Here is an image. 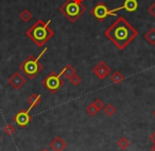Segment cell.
I'll return each mask as SVG.
<instances>
[{"label": "cell", "mask_w": 155, "mask_h": 151, "mask_svg": "<svg viewBox=\"0 0 155 151\" xmlns=\"http://www.w3.org/2000/svg\"><path fill=\"white\" fill-rule=\"evenodd\" d=\"M19 17H20V19H21L24 22H28V21H30V20L33 18V15H32V13H31V12L29 11L28 9H25V10H22V11L19 13Z\"/></svg>", "instance_id": "e0dca14e"}, {"label": "cell", "mask_w": 155, "mask_h": 151, "mask_svg": "<svg viewBox=\"0 0 155 151\" xmlns=\"http://www.w3.org/2000/svg\"><path fill=\"white\" fill-rule=\"evenodd\" d=\"M120 10H125L127 12H135L138 9L137 0H125L122 7L119 8Z\"/></svg>", "instance_id": "7c38bea8"}, {"label": "cell", "mask_w": 155, "mask_h": 151, "mask_svg": "<svg viewBox=\"0 0 155 151\" xmlns=\"http://www.w3.org/2000/svg\"><path fill=\"white\" fill-rule=\"evenodd\" d=\"M86 112H87V114L88 115H91V116H95V115H97L98 113L100 112L99 110L97 109V107L95 106V105L91 102V105H88L87 106V108H86Z\"/></svg>", "instance_id": "d6986e66"}, {"label": "cell", "mask_w": 155, "mask_h": 151, "mask_svg": "<svg viewBox=\"0 0 155 151\" xmlns=\"http://www.w3.org/2000/svg\"><path fill=\"white\" fill-rule=\"evenodd\" d=\"M104 35L119 50H124L138 36V31L127 19L118 17L106 29Z\"/></svg>", "instance_id": "6da1fadb"}, {"label": "cell", "mask_w": 155, "mask_h": 151, "mask_svg": "<svg viewBox=\"0 0 155 151\" xmlns=\"http://www.w3.org/2000/svg\"><path fill=\"white\" fill-rule=\"evenodd\" d=\"M49 147H50V149L53 151H64L67 147V144L62 137L56 136V137H54L53 140L50 142Z\"/></svg>", "instance_id": "30bf717a"}, {"label": "cell", "mask_w": 155, "mask_h": 151, "mask_svg": "<svg viewBox=\"0 0 155 151\" xmlns=\"http://www.w3.org/2000/svg\"><path fill=\"white\" fill-rule=\"evenodd\" d=\"M50 20L44 21L41 19H38L28 31L26 32V35L37 46L41 48L54 36L55 32L50 28Z\"/></svg>", "instance_id": "7a4b0ae2"}, {"label": "cell", "mask_w": 155, "mask_h": 151, "mask_svg": "<svg viewBox=\"0 0 155 151\" xmlns=\"http://www.w3.org/2000/svg\"><path fill=\"white\" fill-rule=\"evenodd\" d=\"M84 0H66L58 11L70 22H75L86 11V7L83 5Z\"/></svg>", "instance_id": "277c9868"}, {"label": "cell", "mask_w": 155, "mask_h": 151, "mask_svg": "<svg viewBox=\"0 0 155 151\" xmlns=\"http://www.w3.org/2000/svg\"><path fill=\"white\" fill-rule=\"evenodd\" d=\"M41 151H49V150H48V149H41Z\"/></svg>", "instance_id": "484cf974"}, {"label": "cell", "mask_w": 155, "mask_h": 151, "mask_svg": "<svg viewBox=\"0 0 155 151\" xmlns=\"http://www.w3.org/2000/svg\"><path fill=\"white\" fill-rule=\"evenodd\" d=\"M150 140H151V143H152V144H155V131L150 135Z\"/></svg>", "instance_id": "cb8c5ba5"}, {"label": "cell", "mask_w": 155, "mask_h": 151, "mask_svg": "<svg viewBox=\"0 0 155 151\" xmlns=\"http://www.w3.org/2000/svg\"><path fill=\"white\" fill-rule=\"evenodd\" d=\"M91 15L95 19H97L98 21H103L105 20L108 16L114 15L116 16V13L113 12V10H110V8L102 1H99L95 7L91 9Z\"/></svg>", "instance_id": "8992f818"}, {"label": "cell", "mask_w": 155, "mask_h": 151, "mask_svg": "<svg viewBox=\"0 0 155 151\" xmlns=\"http://www.w3.org/2000/svg\"><path fill=\"white\" fill-rule=\"evenodd\" d=\"M143 38L151 46H155V28H152L143 35Z\"/></svg>", "instance_id": "5bb4252c"}, {"label": "cell", "mask_w": 155, "mask_h": 151, "mask_svg": "<svg viewBox=\"0 0 155 151\" xmlns=\"http://www.w3.org/2000/svg\"><path fill=\"white\" fill-rule=\"evenodd\" d=\"M46 51H47V48H45L44 51L36 57L34 55L28 56L19 66L20 72L24 73V75L27 76L28 79H34L44 69V66L41 62V58L46 53Z\"/></svg>", "instance_id": "3957f363"}, {"label": "cell", "mask_w": 155, "mask_h": 151, "mask_svg": "<svg viewBox=\"0 0 155 151\" xmlns=\"http://www.w3.org/2000/svg\"><path fill=\"white\" fill-rule=\"evenodd\" d=\"M41 95H39V94H36V93L31 94V95L28 97V99H27V102H28L29 106H30L29 110L31 111L33 108L37 107L39 104H41Z\"/></svg>", "instance_id": "8fae6325"}, {"label": "cell", "mask_w": 155, "mask_h": 151, "mask_svg": "<svg viewBox=\"0 0 155 151\" xmlns=\"http://www.w3.org/2000/svg\"><path fill=\"white\" fill-rule=\"evenodd\" d=\"M151 151H155V144L152 145V147H151Z\"/></svg>", "instance_id": "d4e9b609"}, {"label": "cell", "mask_w": 155, "mask_h": 151, "mask_svg": "<svg viewBox=\"0 0 155 151\" xmlns=\"http://www.w3.org/2000/svg\"><path fill=\"white\" fill-rule=\"evenodd\" d=\"M93 104L95 105L96 107H97V109L99 111H101L102 109L104 108V106H105V105H104V102L101 99V98H97V99H95L93 102Z\"/></svg>", "instance_id": "7402d4cb"}, {"label": "cell", "mask_w": 155, "mask_h": 151, "mask_svg": "<svg viewBox=\"0 0 155 151\" xmlns=\"http://www.w3.org/2000/svg\"><path fill=\"white\" fill-rule=\"evenodd\" d=\"M16 125H18L20 128H25L28 126L32 121V116L30 114V110H21L18 113H16L15 116L13 117Z\"/></svg>", "instance_id": "ba28073f"}, {"label": "cell", "mask_w": 155, "mask_h": 151, "mask_svg": "<svg viewBox=\"0 0 155 151\" xmlns=\"http://www.w3.org/2000/svg\"><path fill=\"white\" fill-rule=\"evenodd\" d=\"M41 85L45 87L50 93L54 94L65 85L64 79L62 78V74H58L55 72H51L41 80Z\"/></svg>", "instance_id": "5b68a950"}, {"label": "cell", "mask_w": 155, "mask_h": 151, "mask_svg": "<svg viewBox=\"0 0 155 151\" xmlns=\"http://www.w3.org/2000/svg\"><path fill=\"white\" fill-rule=\"evenodd\" d=\"M3 132H5V134H8V135H12V134H14V132H15V127H14V125H12V124H9V125H7L3 128Z\"/></svg>", "instance_id": "44dd1931"}, {"label": "cell", "mask_w": 155, "mask_h": 151, "mask_svg": "<svg viewBox=\"0 0 155 151\" xmlns=\"http://www.w3.org/2000/svg\"><path fill=\"white\" fill-rule=\"evenodd\" d=\"M110 71H112L110 67L108 66L105 61H103V60H100V61L93 68V73L98 78L101 79V80H103V79H105L107 76H110Z\"/></svg>", "instance_id": "52a82bcc"}, {"label": "cell", "mask_w": 155, "mask_h": 151, "mask_svg": "<svg viewBox=\"0 0 155 151\" xmlns=\"http://www.w3.org/2000/svg\"><path fill=\"white\" fill-rule=\"evenodd\" d=\"M8 83L13 89L19 90L26 85V77L20 72H15L12 76H10V78L8 79Z\"/></svg>", "instance_id": "9c48e42d"}, {"label": "cell", "mask_w": 155, "mask_h": 151, "mask_svg": "<svg viewBox=\"0 0 155 151\" xmlns=\"http://www.w3.org/2000/svg\"><path fill=\"white\" fill-rule=\"evenodd\" d=\"M153 115H154V117H155V110L153 111Z\"/></svg>", "instance_id": "4316f807"}, {"label": "cell", "mask_w": 155, "mask_h": 151, "mask_svg": "<svg viewBox=\"0 0 155 151\" xmlns=\"http://www.w3.org/2000/svg\"><path fill=\"white\" fill-rule=\"evenodd\" d=\"M69 81L71 83V85L74 86V87H78L79 85H81V83H82V78H81L80 76L78 74H75L73 77H71L70 79H69Z\"/></svg>", "instance_id": "ffe728a7"}, {"label": "cell", "mask_w": 155, "mask_h": 151, "mask_svg": "<svg viewBox=\"0 0 155 151\" xmlns=\"http://www.w3.org/2000/svg\"><path fill=\"white\" fill-rule=\"evenodd\" d=\"M110 81L114 83H120L121 81L124 80V76H123L122 73L119 72V71H115L110 76Z\"/></svg>", "instance_id": "2e32d148"}, {"label": "cell", "mask_w": 155, "mask_h": 151, "mask_svg": "<svg viewBox=\"0 0 155 151\" xmlns=\"http://www.w3.org/2000/svg\"><path fill=\"white\" fill-rule=\"evenodd\" d=\"M130 145H131V142H130L125 136H121V137L117 140V146H118V148L120 149V150H125V149H127L130 147Z\"/></svg>", "instance_id": "9a60e30c"}, {"label": "cell", "mask_w": 155, "mask_h": 151, "mask_svg": "<svg viewBox=\"0 0 155 151\" xmlns=\"http://www.w3.org/2000/svg\"><path fill=\"white\" fill-rule=\"evenodd\" d=\"M148 11H149V13H150L151 15H152L153 17L155 18V2L153 3V5H150V8L148 9Z\"/></svg>", "instance_id": "603a6c76"}, {"label": "cell", "mask_w": 155, "mask_h": 151, "mask_svg": "<svg viewBox=\"0 0 155 151\" xmlns=\"http://www.w3.org/2000/svg\"><path fill=\"white\" fill-rule=\"evenodd\" d=\"M103 111L107 116H113V115L116 113L117 110H116V108H115V106H113L112 104H108V105H106V106H104Z\"/></svg>", "instance_id": "ac0fdd59"}, {"label": "cell", "mask_w": 155, "mask_h": 151, "mask_svg": "<svg viewBox=\"0 0 155 151\" xmlns=\"http://www.w3.org/2000/svg\"><path fill=\"white\" fill-rule=\"evenodd\" d=\"M61 74H62V76H65L69 80L71 77H73L77 74V71H75V69L71 64H66L64 67V69L62 70V72H61Z\"/></svg>", "instance_id": "4fadbf2b"}, {"label": "cell", "mask_w": 155, "mask_h": 151, "mask_svg": "<svg viewBox=\"0 0 155 151\" xmlns=\"http://www.w3.org/2000/svg\"><path fill=\"white\" fill-rule=\"evenodd\" d=\"M0 142H1V136H0Z\"/></svg>", "instance_id": "83f0119b"}]
</instances>
